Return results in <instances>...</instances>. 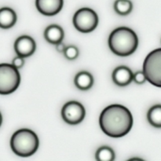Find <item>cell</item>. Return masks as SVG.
Listing matches in <instances>:
<instances>
[{"label": "cell", "instance_id": "cell-1", "mask_svg": "<svg viewBox=\"0 0 161 161\" xmlns=\"http://www.w3.org/2000/svg\"><path fill=\"white\" fill-rule=\"evenodd\" d=\"M99 124L102 131L112 138H121L130 132L133 117L128 108L118 104L108 105L102 112Z\"/></svg>", "mask_w": 161, "mask_h": 161}, {"label": "cell", "instance_id": "cell-2", "mask_svg": "<svg viewBox=\"0 0 161 161\" xmlns=\"http://www.w3.org/2000/svg\"><path fill=\"white\" fill-rule=\"evenodd\" d=\"M138 46L136 33L127 27H119L113 30L108 38V47L113 53L120 57L132 54Z\"/></svg>", "mask_w": 161, "mask_h": 161}, {"label": "cell", "instance_id": "cell-3", "mask_svg": "<svg viewBox=\"0 0 161 161\" xmlns=\"http://www.w3.org/2000/svg\"><path fill=\"white\" fill-rule=\"evenodd\" d=\"M39 138L37 135L29 129H20L13 135L10 140V147L16 155L22 157H30L39 148Z\"/></svg>", "mask_w": 161, "mask_h": 161}, {"label": "cell", "instance_id": "cell-4", "mask_svg": "<svg viewBox=\"0 0 161 161\" xmlns=\"http://www.w3.org/2000/svg\"><path fill=\"white\" fill-rule=\"evenodd\" d=\"M143 72L151 84L161 87V48L156 49L146 56Z\"/></svg>", "mask_w": 161, "mask_h": 161}, {"label": "cell", "instance_id": "cell-5", "mask_svg": "<svg viewBox=\"0 0 161 161\" xmlns=\"http://www.w3.org/2000/svg\"><path fill=\"white\" fill-rule=\"evenodd\" d=\"M20 75L13 64H0V94H9L18 88Z\"/></svg>", "mask_w": 161, "mask_h": 161}, {"label": "cell", "instance_id": "cell-6", "mask_svg": "<svg viewBox=\"0 0 161 161\" xmlns=\"http://www.w3.org/2000/svg\"><path fill=\"white\" fill-rule=\"evenodd\" d=\"M98 24V17L95 11L90 8H82L75 12L73 25L79 31L88 33L94 31Z\"/></svg>", "mask_w": 161, "mask_h": 161}, {"label": "cell", "instance_id": "cell-7", "mask_svg": "<svg viewBox=\"0 0 161 161\" xmlns=\"http://www.w3.org/2000/svg\"><path fill=\"white\" fill-rule=\"evenodd\" d=\"M86 111L81 103L71 101L64 104L61 109V116L64 121L71 125L79 124L83 120Z\"/></svg>", "mask_w": 161, "mask_h": 161}, {"label": "cell", "instance_id": "cell-8", "mask_svg": "<svg viewBox=\"0 0 161 161\" xmlns=\"http://www.w3.org/2000/svg\"><path fill=\"white\" fill-rule=\"evenodd\" d=\"M36 44L34 39L28 36H21L14 42L16 53L23 58H28L35 53Z\"/></svg>", "mask_w": 161, "mask_h": 161}, {"label": "cell", "instance_id": "cell-9", "mask_svg": "<svg viewBox=\"0 0 161 161\" xmlns=\"http://www.w3.org/2000/svg\"><path fill=\"white\" fill-rule=\"evenodd\" d=\"M63 0H36V6L39 13L45 16L56 15L63 7Z\"/></svg>", "mask_w": 161, "mask_h": 161}, {"label": "cell", "instance_id": "cell-10", "mask_svg": "<svg viewBox=\"0 0 161 161\" xmlns=\"http://www.w3.org/2000/svg\"><path fill=\"white\" fill-rule=\"evenodd\" d=\"M113 80L119 86H126L133 81L134 73L127 66H119L113 72Z\"/></svg>", "mask_w": 161, "mask_h": 161}, {"label": "cell", "instance_id": "cell-11", "mask_svg": "<svg viewBox=\"0 0 161 161\" xmlns=\"http://www.w3.org/2000/svg\"><path fill=\"white\" fill-rule=\"evenodd\" d=\"M64 31L59 25H51L47 27L44 31V37L48 42L51 44L59 43L64 39Z\"/></svg>", "mask_w": 161, "mask_h": 161}, {"label": "cell", "instance_id": "cell-12", "mask_svg": "<svg viewBox=\"0 0 161 161\" xmlns=\"http://www.w3.org/2000/svg\"><path fill=\"white\" fill-rule=\"evenodd\" d=\"M17 21V14L14 9L9 7L0 9V28L3 29L10 28Z\"/></svg>", "mask_w": 161, "mask_h": 161}, {"label": "cell", "instance_id": "cell-13", "mask_svg": "<svg viewBox=\"0 0 161 161\" xmlns=\"http://www.w3.org/2000/svg\"><path fill=\"white\" fill-rule=\"evenodd\" d=\"M75 86L81 91H87L94 85V77L88 72H80L77 73L74 80Z\"/></svg>", "mask_w": 161, "mask_h": 161}, {"label": "cell", "instance_id": "cell-14", "mask_svg": "<svg viewBox=\"0 0 161 161\" xmlns=\"http://www.w3.org/2000/svg\"><path fill=\"white\" fill-rule=\"evenodd\" d=\"M147 119L149 124L154 127L161 128V105H155L149 108Z\"/></svg>", "mask_w": 161, "mask_h": 161}, {"label": "cell", "instance_id": "cell-15", "mask_svg": "<svg viewBox=\"0 0 161 161\" xmlns=\"http://www.w3.org/2000/svg\"><path fill=\"white\" fill-rule=\"evenodd\" d=\"M133 9V4L130 0H116L114 3V9L121 16L128 15Z\"/></svg>", "mask_w": 161, "mask_h": 161}, {"label": "cell", "instance_id": "cell-16", "mask_svg": "<svg viewBox=\"0 0 161 161\" xmlns=\"http://www.w3.org/2000/svg\"><path fill=\"white\" fill-rule=\"evenodd\" d=\"M95 158L97 161H113L115 160V153L108 146H102L96 152Z\"/></svg>", "mask_w": 161, "mask_h": 161}, {"label": "cell", "instance_id": "cell-17", "mask_svg": "<svg viewBox=\"0 0 161 161\" xmlns=\"http://www.w3.org/2000/svg\"><path fill=\"white\" fill-rule=\"evenodd\" d=\"M79 52L78 48L75 46H69L65 48L64 51V55L68 60L69 61H73V60L76 59L79 56Z\"/></svg>", "mask_w": 161, "mask_h": 161}, {"label": "cell", "instance_id": "cell-18", "mask_svg": "<svg viewBox=\"0 0 161 161\" xmlns=\"http://www.w3.org/2000/svg\"><path fill=\"white\" fill-rule=\"evenodd\" d=\"M146 80H146V75H145L143 71H138V72L134 73L133 81H135V83L137 84H143V83H146Z\"/></svg>", "mask_w": 161, "mask_h": 161}, {"label": "cell", "instance_id": "cell-19", "mask_svg": "<svg viewBox=\"0 0 161 161\" xmlns=\"http://www.w3.org/2000/svg\"><path fill=\"white\" fill-rule=\"evenodd\" d=\"M24 58H25L17 55V57L14 58V60H13L12 64L14 66H15L17 69H20V68L23 67L24 64H25V60H24Z\"/></svg>", "mask_w": 161, "mask_h": 161}, {"label": "cell", "instance_id": "cell-20", "mask_svg": "<svg viewBox=\"0 0 161 161\" xmlns=\"http://www.w3.org/2000/svg\"><path fill=\"white\" fill-rule=\"evenodd\" d=\"M65 48H66V47L64 46V44L62 42H59V43H58V44H56V50H58V52H60V53H64Z\"/></svg>", "mask_w": 161, "mask_h": 161}, {"label": "cell", "instance_id": "cell-21", "mask_svg": "<svg viewBox=\"0 0 161 161\" xmlns=\"http://www.w3.org/2000/svg\"><path fill=\"white\" fill-rule=\"evenodd\" d=\"M2 123H3V116H2L1 113H0V127L2 125Z\"/></svg>", "mask_w": 161, "mask_h": 161}]
</instances>
